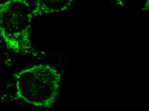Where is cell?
I'll return each instance as SVG.
<instances>
[{
    "mask_svg": "<svg viewBox=\"0 0 149 111\" xmlns=\"http://www.w3.org/2000/svg\"><path fill=\"white\" fill-rule=\"evenodd\" d=\"M17 95L38 108H49L55 102L61 84L60 73L48 65H37L15 74Z\"/></svg>",
    "mask_w": 149,
    "mask_h": 111,
    "instance_id": "cell-1",
    "label": "cell"
},
{
    "mask_svg": "<svg viewBox=\"0 0 149 111\" xmlns=\"http://www.w3.org/2000/svg\"><path fill=\"white\" fill-rule=\"evenodd\" d=\"M32 9L25 0H8L0 5L1 36L8 49L18 54L31 50Z\"/></svg>",
    "mask_w": 149,
    "mask_h": 111,
    "instance_id": "cell-2",
    "label": "cell"
},
{
    "mask_svg": "<svg viewBox=\"0 0 149 111\" xmlns=\"http://www.w3.org/2000/svg\"><path fill=\"white\" fill-rule=\"evenodd\" d=\"M32 13L33 17L45 14L60 13L67 10L71 3L70 1L37 0Z\"/></svg>",
    "mask_w": 149,
    "mask_h": 111,
    "instance_id": "cell-3",
    "label": "cell"
}]
</instances>
